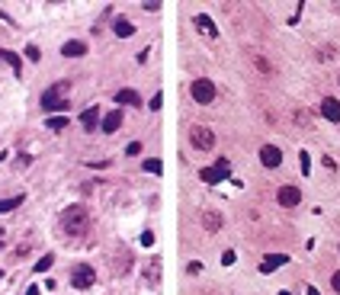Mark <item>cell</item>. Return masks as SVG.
Returning a JSON list of instances; mask_svg holds the SVG:
<instances>
[{"label": "cell", "mask_w": 340, "mask_h": 295, "mask_svg": "<svg viewBox=\"0 0 340 295\" xmlns=\"http://www.w3.org/2000/svg\"><path fill=\"white\" fill-rule=\"evenodd\" d=\"M61 231L68 234V238H84V234L90 231V212H87L84 205H68V209L61 212Z\"/></svg>", "instance_id": "obj_1"}, {"label": "cell", "mask_w": 340, "mask_h": 295, "mask_svg": "<svg viewBox=\"0 0 340 295\" xmlns=\"http://www.w3.org/2000/svg\"><path fill=\"white\" fill-rule=\"evenodd\" d=\"M119 125H122V109H113V112H109V116L103 119V132L113 135V132L119 129Z\"/></svg>", "instance_id": "obj_13"}, {"label": "cell", "mask_w": 340, "mask_h": 295, "mask_svg": "<svg viewBox=\"0 0 340 295\" xmlns=\"http://www.w3.org/2000/svg\"><path fill=\"white\" fill-rule=\"evenodd\" d=\"M189 93H193V100L199 103V106H209V103L215 100V84H212V80H206V77H199V80H193V84H189Z\"/></svg>", "instance_id": "obj_3"}, {"label": "cell", "mask_w": 340, "mask_h": 295, "mask_svg": "<svg viewBox=\"0 0 340 295\" xmlns=\"http://www.w3.org/2000/svg\"><path fill=\"white\" fill-rule=\"evenodd\" d=\"M283 263H289V257H283V254H270V257H263L260 273H273V270H279Z\"/></svg>", "instance_id": "obj_10"}, {"label": "cell", "mask_w": 340, "mask_h": 295, "mask_svg": "<svg viewBox=\"0 0 340 295\" xmlns=\"http://www.w3.org/2000/svg\"><path fill=\"white\" fill-rule=\"evenodd\" d=\"M276 199H279L283 209H295V205L302 202V193H299V186H289V183H286V186H279Z\"/></svg>", "instance_id": "obj_6"}, {"label": "cell", "mask_w": 340, "mask_h": 295, "mask_svg": "<svg viewBox=\"0 0 340 295\" xmlns=\"http://www.w3.org/2000/svg\"><path fill=\"white\" fill-rule=\"evenodd\" d=\"M116 103H119V106H141V96L135 93V90H119Z\"/></svg>", "instance_id": "obj_16"}, {"label": "cell", "mask_w": 340, "mask_h": 295, "mask_svg": "<svg viewBox=\"0 0 340 295\" xmlns=\"http://www.w3.org/2000/svg\"><path fill=\"white\" fill-rule=\"evenodd\" d=\"M321 116L331 119V122H340V103L334 100V96H327V100L321 103Z\"/></svg>", "instance_id": "obj_9"}, {"label": "cell", "mask_w": 340, "mask_h": 295, "mask_svg": "<svg viewBox=\"0 0 340 295\" xmlns=\"http://www.w3.org/2000/svg\"><path fill=\"white\" fill-rule=\"evenodd\" d=\"M222 177H228V157H222L215 167H206V170H202V180H206V183H218Z\"/></svg>", "instance_id": "obj_8"}, {"label": "cell", "mask_w": 340, "mask_h": 295, "mask_svg": "<svg viewBox=\"0 0 340 295\" xmlns=\"http://www.w3.org/2000/svg\"><path fill=\"white\" fill-rule=\"evenodd\" d=\"M61 55L64 58H80V55H87V42H64Z\"/></svg>", "instance_id": "obj_14"}, {"label": "cell", "mask_w": 340, "mask_h": 295, "mask_svg": "<svg viewBox=\"0 0 340 295\" xmlns=\"http://www.w3.org/2000/svg\"><path fill=\"white\" fill-rule=\"evenodd\" d=\"M189 141H193V148H199V151H212V148H215V132L206 129V125H193V129H189Z\"/></svg>", "instance_id": "obj_5"}, {"label": "cell", "mask_w": 340, "mask_h": 295, "mask_svg": "<svg viewBox=\"0 0 340 295\" xmlns=\"http://www.w3.org/2000/svg\"><path fill=\"white\" fill-rule=\"evenodd\" d=\"M279 295H289V292H279Z\"/></svg>", "instance_id": "obj_36"}, {"label": "cell", "mask_w": 340, "mask_h": 295, "mask_svg": "<svg viewBox=\"0 0 340 295\" xmlns=\"http://www.w3.org/2000/svg\"><path fill=\"white\" fill-rule=\"evenodd\" d=\"M254 64H257V71H260V74H273V64L266 61L263 55H257V58H254Z\"/></svg>", "instance_id": "obj_22"}, {"label": "cell", "mask_w": 340, "mask_h": 295, "mask_svg": "<svg viewBox=\"0 0 340 295\" xmlns=\"http://www.w3.org/2000/svg\"><path fill=\"white\" fill-rule=\"evenodd\" d=\"M26 58H29V61H39V48L29 45V48H26Z\"/></svg>", "instance_id": "obj_26"}, {"label": "cell", "mask_w": 340, "mask_h": 295, "mask_svg": "<svg viewBox=\"0 0 340 295\" xmlns=\"http://www.w3.org/2000/svg\"><path fill=\"white\" fill-rule=\"evenodd\" d=\"M23 205V196H10V199H0V212H13Z\"/></svg>", "instance_id": "obj_20"}, {"label": "cell", "mask_w": 340, "mask_h": 295, "mask_svg": "<svg viewBox=\"0 0 340 295\" xmlns=\"http://www.w3.org/2000/svg\"><path fill=\"white\" fill-rule=\"evenodd\" d=\"M141 7H145L148 13H154V10H161V3H157V0H148V3H141Z\"/></svg>", "instance_id": "obj_28"}, {"label": "cell", "mask_w": 340, "mask_h": 295, "mask_svg": "<svg viewBox=\"0 0 340 295\" xmlns=\"http://www.w3.org/2000/svg\"><path fill=\"white\" fill-rule=\"evenodd\" d=\"M308 295H318V292H315V289H308Z\"/></svg>", "instance_id": "obj_34"}, {"label": "cell", "mask_w": 340, "mask_h": 295, "mask_svg": "<svg viewBox=\"0 0 340 295\" xmlns=\"http://www.w3.org/2000/svg\"><path fill=\"white\" fill-rule=\"evenodd\" d=\"M331 58H334V48H331V45L318 48V61H331Z\"/></svg>", "instance_id": "obj_24"}, {"label": "cell", "mask_w": 340, "mask_h": 295, "mask_svg": "<svg viewBox=\"0 0 340 295\" xmlns=\"http://www.w3.org/2000/svg\"><path fill=\"white\" fill-rule=\"evenodd\" d=\"M0 61L10 64V68H13V74H23V58H19V55L7 52V48H0Z\"/></svg>", "instance_id": "obj_12"}, {"label": "cell", "mask_w": 340, "mask_h": 295, "mask_svg": "<svg viewBox=\"0 0 340 295\" xmlns=\"http://www.w3.org/2000/svg\"><path fill=\"white\" fill-rule=\"evenodd\" d=\"M68 93H71V84L68 80H58V84H52L42 93V106L45 109H68Z\"/></svg>", "instance_id": "obj_2"}, {"label": "cell", "mask_w": 340, "mask_h": 295, "mask_svg": "<svg viewBox=\"0 0 340 295\" xmlns=\"http://www.w3.org/2000/svg\"><path fill=\"white\" fill-rule=\"evenodd\" d=\"M145 170L148 173H161V161H145Z\"/></svg>", "instance_id": "obj_25"}, {"label": "cell", "mask_w": 340, "mask_h": 295, "mask_svg": "<svg viewBox=\"0 0 340 295\" xmlns=\"http://www.w3.org/2000/svg\"><path fill=\"white\" fill-rule=\"evenodd\" d=\"M141 244H145V247H151V244H154V234L145 231V234H141Z\"/></svg>", "instance_id": "obj_31"}, {"label": "cell", "mask_w": 340, "mask_h": 295, "mask_svg": "<svg viewBox=\"0 0 340 295\" xmlns=\"http://www.w3.org/2000/svg\"><path fill=\"white\" fill-rule=\"evenodd\" d=\"M3 157H7V154H0V161H3Z\"/></svg>", "instance_id": "obj_35"}, {"label": "cell", "mask_w": 340, "mask_h": 295, "mask_svg": "<svg viewBox=\"0 0 340 295\" xmlns=\"http://www.w3.org/2000/svg\"><path fill=\"white\" fill-rule=\"evenodd\" d=\"M145 279L148 282H157V279H161V260H151V263L145 266Z\"/></svg>", "instance_id": "obj_19"}, {"label": "cell", "mask_w": 340, "mask_h": 295, "mask_svg": "<svg viewBox=\"0 0 340 295\" xmlns=\"http://www.w3.org/2000/svg\"><path fill=\"white\" fill-rule=\"evenodd\" d=\"M331 286H334V292L340 295V270H337V273H334V276H331Z\"/></svg>", "instance_id": "obj_29"}, {"label": "cell", "mask_w": 340, "mask_h": 295, "mask_svg": "<svg viewBox=\"0 0 340 295\" xmlns=\"http://www.w3.org/2000/svg\"><path fill=\"white\" fill-rule=\"evenodd\" d=\"M48 129H52V132H64V129H68V119L64 116H52L48 119Z\"/></svg>", "instance_id": "obj_21"}, {"label": "cell", "mask_w": 340, "mask_h": 295, "mask_svg": "<svg viewBox=\"0 0 340 295\" xmlns=\"http://www.w3.org/2000/svg\"><path fill=\"white\" fill-rule=\"evenodd\" d=\"M202 228L206 231H218L222 228V215L218 212H202Z\"/></svg>", "instance_id": "obj_17"}, {"label": "cell", "mask_w": 340, "mask_h": 295, "mask_svg": "<svg viewBox=\"0 0 340 295\" xmlns=\"http://www.w3.org/2000/svg\"><path fill=\"white\" fill-rule=\"evenodd\" d=\"M113 29H116V36H119V39H129L132 32H135V26H132L129 19H125V16H119L116 23H113Z\"/></svg>", "instance_id": "obj_18"}, {"label": "cell", "mask_w": 340, "mask_h": 295, "mask_svg": "<svg viewBox=\"0 0 340 295\" xmlns=\"http://www.w3.org/2000/svg\"><path fill=\"white\" fill-rule=\"evenodd\" d=\"M80 125H84L87 132H93V129L100 125V109H96V106H90V109L84 112V116H80Z\"/></svg>", "instance_id": "obj_15"}, {"label": "cell", "mask_w": 340, "mask_h": 295, "mask_svg": "<svg viewBox=\"0 0 340 295\" xmlns=\"http://www.w3.org/2000/svg\"><path fill=\"white\" fill-rule=\"evenodd\" d=\"M193 23H196V29H199L202 36H209V39H215V36H218V32H215V23H212V19H209L206 13H199V16L193 19Z\"/></svg>", "instance_id": "obj_11"}, {"label": "cell", "mask_w": 340, "mask_h": 295, "mask_svg": "<svg viewBox=\"0 0 340 295\" xmlns=\"http://www.w3.org/2000/svg\"><path fill=\"white\" fill-rule=\"evenodd\" d=\"M0 247H3V231H0Z\"/></svg>", "instance_id": "obj_33"}, {"label": "cell", "mask_w": 340, "mask_h": 295, "mask_svg": "<svg viewBox=\"0 0 340 295\" xmlns=\"http://www.w3.org/2000/svg\"><path fill=\"white\" fill-rule=\"evenodd\" d=\"M222 263H225V266L234 263V250H225V254H222Z\"/></svg>", "instance_id": "obj_27"}, {"label": "cell", "mask_w": 340, "mask_h": 295, "mask_svg": "<svg viewBox=\"0 0 340 295\" xmlns=\"http://www.w3.org/2000/svg\"><path fill=\"white\" fill-rule=\"evenodd\" d=\"M125 151H129V154H132V157H135V154H138V151H141V141H132V145H129V148H125Z\"/></svg>", "instance_id": "obj_30"}, {"label": "cell", "mask_w": 340, "mask_h": 295, "mask_svg": "<svg viewBox=\"0 0 340 295\" xmlns=\"http://www.w3.org/2000/svg\"><path fill=\"white\" fill-rule=\"evenodd\" d=\"M55 263V257L52 254H45V257H42V260H39V263H36V273H45L48 270V266H52Z\"/></svg>", "instance_id": "obj_23"}, {"label": "cell", "mask_w": 340, "mask_h": 295, "mask_svg": "<svg viewBox=\"0 0 340 295\" xmlns=\"http://www.w3.org/2000/svg\"><path fill=\"white\" fill-rule=\"evenodd\" d=\"M260 161H263V167H279V164H283V151H279L276 145H263L260 148Z\"/></svg>", "instance_id": "obj_7"}, {"label": "cell", "mask_w": 340, "mask_h": 295, "mask_svg": "<svg viewBox=\"0 0 340 295\" xmlns=\"http://www.w3.org/2000/svg\"><path fill=\"white\" fill-rule=\"evenodd\" d=\"M93 282H96V270L90 263H77L71 270V286L74 289H90Z\"/></svg>", "instance_id": "obj_4"}, {"label": "cell", "mask_w": 340, "mask_h": 295, "mask_svg": "<svg viewBox=\"0 0 340 295\" xmlns=\"http://www.w3.org/2000/svg\"><path fill=\"white\" fill-rule=\"evenodd\" d=\"M26 295H39V286H29V289H26Z\"/></svg>", "instance_id": "obj_32"}]
</instances>
